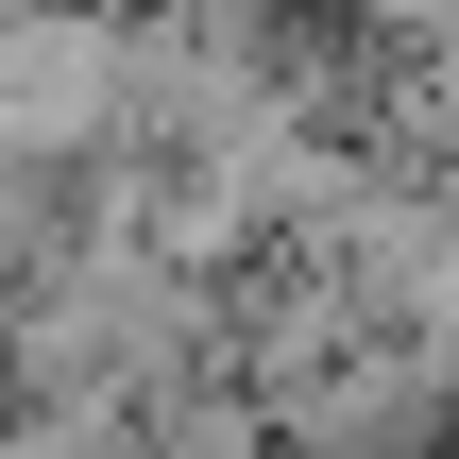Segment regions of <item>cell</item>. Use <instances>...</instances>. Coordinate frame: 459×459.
Instances as JSON below:
<instances>
[{
  "label": "cell",
  "instance_id": "cell-1",
  "mask_svg": "<svg viewBox=\"0 0 459 459\" xmlns=\"http://www.w3.org/2000/svg\"><path fill=\"white\" fill-rule=\"evenodd\" d=\"M459 443V358H426L409 324H358L324 375L273 392V459H443Z\"/></svg>",
  "mask_w": 459,
  "mask_h": 459
},
{
  "label": "cell",
  "instance_id": "cell-2",
  "mask_svg": "<svg viewBox=\"0 0 459 459\" xmlns=\"http://www.w3.org/2000/svg\"><path fill=\"white\" fill-rule=\"evenodd\" d=\"M426 204H443V238H459V153H426Z\"/></svg>",
  "mask_w": 459,
  "mask_h": 459
}]
</instances>
